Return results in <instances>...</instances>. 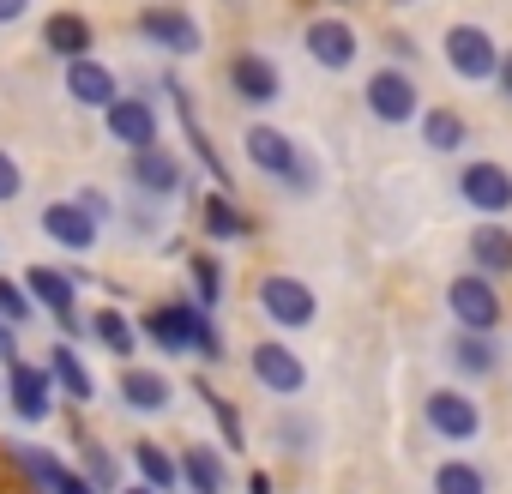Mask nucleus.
<instances>
[{
  "label": "nucleus",
  "mask_w": 512,
  "mask_h": 494,
  "mask_svg": "<svg viewBox=\"0 0 512 494\" xmlns=\"http://www.w3.org/2000/svg\"><path fill=\"white\" fill-rule=\"evenodd\" d=\"M145 332H151V344L157 350H199V356H223V344H217V332H211V320L193 308V302H169V308H151L145 314Z\"/></svg>",
  "instance_id": "nucleus-1"
},
{
  "label": "nucleus",
  "mask_w": 512,
  "mask_h": 494,
  "mask_svg": "<svg viewBox=\"0 0 512 494\" xmlns=\"http://www.w3.org/2000/svg\"><path fill=\"white\" fill-rule=\"evenodd\" d=\"M247 157L260 163L266 175H278V181H290L296 193H314V169H308V157L278 133V127H253L247 133Z\"/></svg>",
  "instance_id": "nucleus-2"
},
{
  "label": "nucleus",
  "mask_w": 512,
  "mask_h": 494,
  "mask_svg": "<svg viewBox=\"0 0 512 494\" xmlns=\"http://www.w3.org/2000/svg\"><path fill=\"white\" fill-rule=\"evenodd\" d=\"M440 49H446L452 73H458V79H476V85L494 79V67H500V49H494V37H488L482 25H452Z\"/></svg>",
  "instance_id": "nucleus-3"
},
{
  "label": "nucleus",
  "mask_w": 512,
  "mask_h": 494,
  "mask_svg": "<svg viewBox=\"0 0 512 494\" xmlns=\"http://www.w3.org/2000/svg\"><path fill=\"white\" fill-rule=\"evenodd\" d=\"M446 302H452V314H458L464 332H494V326H500V296H494V284H488L482 272L458 278V284L446 290Z\"/></svg>",
  "instance_id": "nucleus-4"
},
{
  "label": "nucleus",
  "mask_w": 512,
  "mask_h": 494,
  "mask_svg": "<svg viewBox=\"0 0 512 494\" xmlns=\"http://www.w3.org/2000/svg\"><path fill=\"white\" fill-rule=\"evenodd\" d=\"M458 193L476 205V211H488V217H500V211H512V175L500 169V163H464V175H458Z\"/></svg>",
  "instance_id": "nucleus-5"
},
{
  "label": "nucleus",
  "mask_w": 512,
  "mask_h": 494,
  "mask_svg": "<svg viewBox=\"0 0 512 494\" xmlns=\"http://www.w3.org/2000/svg\"><path fill=\"white\" fill-rule=\"evenodd\" d=\"M139 31H145L157 49H169V55H199V25H193L181 7H145V13H139Z\"/></svg>",
  "instance_id": "nucleus-6"
},
{
  "label": "nucleus",
  "mask_w": 512,
  "mask_h": 494,
  "mask_svg": "<svg viewBox=\"0 0 512 494\" xmlns=\"http://www.w3.org/2000/svg\"><path fill=\"white\" fill-rule=\"evenodd\" d=\"M428 428H434L440 440L464 446V440H476L482 416H476V404H470L464 392H428Z\"/></svg>",
  "instance_id": "nucleus-7"
},
{
  "label": "nucleus",
  "mask_w": 512,
  "mask_h": 494,
  "mask_svg": "<svg viewBox=\"0 0 512 494\" xmlns=\"http://www.w3.org/2000/svg\"><path fill=\"white\" fill-rule=\"evenodd\" d=\"M253 374H260L266 392H284V398L308 386V368H302V356L290 344H253Z\"/></svg>",
  "instance_id": "nucleus-8"
},
{
  "label": "nucleus",
  "mask_w": 512,
  "mask_h": 494,
  "mask_svg": "<svg viewBox=\"0 0 512 494\" xmlns=\"http://www.w3.org/2000/svg\"><path fill=\"white\" fill-rule=\"evenodd\" d=\"M260 308L278 320V326H308L314 320V290L302 278H266L260 284Z\"/></svg>",
  "instance_id": "nucleus-9"
},
{
  "label": "nucleus",
  "mask_w": 512,
  "mask_h": 494,
  "mask_svg": "<svg viewBox=\"0 0 512 494\" xmlns=\"http://www.w3.org/2000/svg\"><path fill=\"white\" fill-rule=\"evenodd\" d=\"M368 109H374L380 121H410V115H416V85H410V73L380 67V73L368 79Z\"/></svg>",
  "instance_id": "nucleus-10"
},
{
  "label": "nucleus",
  "mask_w": 512,
  "mask_h": 494,
  "mask_svg": "<svg viewBox=\"0 0 512 494\" xmlns=\"http://www.w3.org/2000/svg\"><path fill=\"white\" fill-rule=\"evenodd\" d=\"M229 85H235V97L253 103V109L278 103V67H272L266 55H235V61H229Z\"/></svg>",
  "instance_id": "nucleus-11"
},
{
  "label": "nucleus",
  "mask_w": 512,
  "mask_h": 494,
  "mask_svg": "<svg viewBox=\"0 0 512 494\" xmlns=\"http://www.w3.org/2000/svg\"><path fill=\"white\" fill-rule=\"evenodd\" d=\"M43 229L61 241V247H73V254H85V247H97V217L79 205V199H55L49 211H43Z\"/></svg>",
  "instance_id": "nucleus-12"
},
{
  "label": "nucleus",
  "mask_w": 512,
  "mask_h": 494,
  "mask_svg": "<svg viewBox=\"0 0 512 494\" xmlns=\"http://www.w3.org/2000/svg\"><path fill=\"white\" fill-rule=\"evenodd\" d=\"M308 55L326 67V73H344L356 61V31L344 19H314L308 25Z\"/></svg>",
  "instance_id": "nucleus-13"
},
{
  "label": "nucleus",
  "mask_w": 512,
  "mask_h": 494,
  "mask_svg": "<svg viewBox=\"0 0 512 494\" xmlns=\"http://www.w3.org/2000/svg\"><path fill=\"white\" fill-rule=\"evenodd\" d=\"M13 458L25 464V476H31V482H37L43 494H97V488H91V482H85L79 470H67L61 458H49V452H37V446H19Z\"/></svg>",
  "instance_id": "nucleus-14"
},
{
  "label": "nucleus",
  "mask_w": 512,
  "mask_h": 494,
  "mask_svg": "<svg viewBox=\"0 0 512 494\" xmlns=\"http://www.w3.org/2000/svg\"><path fill=\"white\" fill-rule=\"evenodd\" d=\"M67 97L85 103V109H109V103H115V73H109L103 61L79 55V61H67Z\"/></svg>",
  "instance_id": "nucleus-15"
},
{
  "label": "nucleus",
  "mask_w": 512,
  "mask_h": 494,
  "mask_svg": "<svg viewBox=\"0 0 512 494\" xmlns=\"http://www.w3.org/2000/svg\"><path fill=\"white\" fill-rule=\"evenodd\" d=\"M103 115H109V133H115L121 145H133V151L157 145V115H151V103H139V97H115Z\"/></svg>",
  "instance_id": "nucleus-16"
},
{
  "label": "nucleus",
  "mask_w": 512,
  "mask_h": 494,
  "mask_svg": "<svg viewBox=\"0 0 512 494\" xmlns=\"http://www.w3.org/2000/svg\"><path fill=\"white\" fill-rule=\"evenodd\" d=\"M25 290H37V296L49 302V314H55L67 332H79V314H73V278H67V272H55V266H31V272H25Z\"/></svg>",
  "instance_id": "nucleus-17"
},
{
  "label": "nucleus",
  "mask_w": 512,
  "mask_h": 494,
  "mask_svg": "<svg viewBox=\"0 0 512 494\" xmlns=\"http://www.w3.org/2000/svg\"><path fill=\"white\" fill-rule=\"evenodd\" d=\"M133 181L151 193V199H169L175 187H181V163L169 157V151H157V145H145V151H133Z\"/></svg>",
  "instance_id": "nucleus-18"
},
{
  "label": "nucleus",
  "mask_w": 512,
  "mask_h": 494,
  "mask_svg": "<svg viewBox=\"0 0 512 494\" xmlns=\"http://www.w3.org/2000/svg\"><path fill=\"white\" fill-rule=\"evenodd\" d=\"M43 43H49V55L79 61V55H91V25H85L79 13H55V19L43 25Z\"/></svg>",
  "instance_id": "nucleus-19"
},
{
  "label": "nucleus",
  "mask_w": 512,
  "mask_h": 494,
  "mask_svg": "<svg viewBox=\"0 0 512 494\" xmlns=\"http://www.w3.org/2000/svg\"><path fill=\"white\" fill-rule=\"evenodd\" d=\"M175 470L187 476V488H193V494H223V488H229V476H223V458H217L211 446H187V458H181Z\"/></svg>",
  "instance_id": "nucleus-20"
},
{
  "label": "nucleus",
  "mask_w": 512,
  "mask_h": 494,
  "mask_svg": "<svg viewBox=\"0 0 512 494\" xmlns=\"http://www.w3.org/2000/svg\"><path fill=\"white\" fill-rule=\"evenodd\" d=\"M13 410L25 422H43L49 416V374L43 368H13Z\"/></svg>",
  "instance_id": "nucleus-21"
},
{
  "label": "nucleus",
  "mask_w": 512,
  "mask_h": 494,
  "mask_svg": "<svg viewBox=\"0 0 512 494\" xmlns=\"http://www.w3.org/2000/svg\"><path fill=\"white\" fill-rule=\"evenodd\" d=\"M470 254L482 272H512V235L506 229H476L470 235Z\"/></svg>",
  "instance_id": "nucleus-22"
},
{
  "label": "nucleus",
  "mask_w": 512,
  "mask_h": 494,
  "mask_svg": "<svg viewBox=\"0 0 512 494\" xmlns=\"http://www.w3.org/2000/svg\"><path fill=\"white\" fill-rule=\"evenodd\" d=\"M91 332L103 338V350H109V356H133V350H139V332H133V320H127V314H115V308H103V314L91 320Z\"/></svg>",
  "instance_id": "nucleus-23"
},
{
  "label": "nucleus",
  "mask_w": 512,
  "mask_h": 494,
  "mask_svg": "<svg viewBox=\"0 0 512 494\" xmlns=\"http://www.w3.org/2000/svg\"><path fill=\"white\" fill-rule=\"evenodd\" d=\"M452 362H458L464 374H482V380H488L500 356H494V344H488V332H464V338H452Z\"/></svg>",
  "instance_id": "nucleus-24"
},
{
  "label": "nucleus",
  "mask_w": 512,
  "mask_h": 494,
  "mask_svg": "<svg viewBox=\"0 0 512 494\" xmlns=\"http://www.w3.org/2000/svg\"><path fill=\"white\" fill-rule=\"evenodd\" d=\"M49 380H61V392L79 398V404L91 398V374H85V362H79L67 344H55V356H49Z\"/></svg>",
  "instance_id": "nucleus-25"
},
{
  "label": "nucleus",
  "mask_w": 512,
  "mask_h": 494,
  "mask_svg": "<svg viewBox=\"0 0 512 494\" xmlns=\"http://www.w3.org/2000/svg\"><path fill=\"white\" fill-rule=\"evenodd\" d=\"M121 398H127L133 410H163V404H169V380H163V374H139V368H133V374L121 380Z\"/></svg>",
  "instance_id": "nucleus-26"
},
{
  "label": "nucleus",
  "mask_w": 512,
  "mask_h": 494,
  "mask_svg": "<svg viewBox=\"0 0 512 494\" xmlns=\"http://www.w3.org/2000/svg\"><path fill=\"white\" fill-rule=\"evenodd\" d=\"M205 229H211L217 241H235V235H247V217L235 211L229 193H211V199H205Z\"/></svg>",
  "instance_id": "nucleus-27"
},
{
  "label": "nucleus",
  "mask_w": 512,
  "mask_h": 494,
  "mask_svg": "<svg viewBox=\"0 0 512 494\" xmlns=\"http://www.w3.org/2000/svg\"><path fill=\"white\" fill-rule=\"evenodd\" d=\"M133 464H139V476H145L151 488H175V476H181V470H175V458H169L163 446H151V440H139V446H133Z\"/></svg>",
  "instance_id": "nucleus-28"
},
{
  "label": "nucleus",
  "mask_w": 512,
  "mask_h": 494,
  "mask_svg": "<svg viewBox=\"0 0 512 494\" xmlns=\"http://www.w3.org/2000/svg\"><path fill=\"white\" fill-rule=\"evenodd\" d=\"M422 139H428V151H458L464 145V121L452 109H434V115H422Z\"/></svg>",
  "instance_id": "nucleus-29"
},
{
  "label": "nucleus",
  "mask_w": 512,
  "mask_h": 494,
  "mask_svg": "<svg viewBox=\"0 0 512 494\" xmlns=\"http://www.w3.org/2000/svg\"><path fill=\"white\" fill-rule=\"evenodd\" d=\"M434 494H488V482H482V470L476 464H440L434 470Z\"/></svg>",
  "instance_id": "nucleus-30"
},
{
  "label": "nucleus",
  "mask_w": 512,
  "mask_h": 494,
  "mask_svg": "<svg viewBox=\"0 0 512 494\" xmlns=\"http://www.w3.org/2000/svg\"><path fill=\"white\" fill-rule=\"evenodd\" d=\"M0 320H31V302H25V290L13 284V278H0Z\"/></svg>",
  "instance_id": "nucleus-31"
},
{
  "label": "nucleus",
  "mask_w": 512,
  "mask_h": 494,
  "mask_svg": "<svg viewBox=\"0 0 512 494\" xmlns=\"http://www.w3.org/2000/svg\"><path fill=\"white\" fill-rule=\"evenodd\" d=\"M85 464H91V488H115V458L97 440H85Z\"/></svg>",
  "instance_id": "nucleus-32"
},
{
  "label": "nucleus",
  "mask_w": 512,
  "mask_h": 494,
  "mask_svg": "<svg viewBox=\"0 0 512 494\" xmlns=\"http://www.w3.org/2000/svg\"><path fill=\"white\" fill-rule=\"evenodd\" d=\"M193 284H199V308H211V302H217V290H223V278H217V266H211V260H193Z\"/></svg>",
  "instance_id": "nucleus-33"
},
{
  "label": "nucleus",
  "mask_w": 512,
  "mask_h": 494,
  "mask_svg": "<svg viewBox=\"0 0 512 494\" xmlns=\"http://www.w3.org/2000/svg\"><path fill=\"white\" fill-rule=\"evenodd\" d=\"M199 392H205V386H199ZM205 404H211V416L223 422V440H229V446H241V422H235V410H229L217 392H205Z\"/></svg>",
  "instance_id": "nucleus-34"
},
{
  "label": "nucleus",
  "mask_w": 512,
  "mask_h": 494,
  "mask_svg": "<svg viewBox=\"0 0 512 494\" xmlns=\"http://www.w3.org/2000/svg\"><path fill=\"white\" fill-rule=\"evenodd\" d=\"M19 187H25V175H19L13 151H0V205H7V199H19Z\"/></svg>",
  "instance_id": "nucleus-35"
},
{
  "label": "nucleus",
  "mask_w": 512,
  "mask_h": 494,
  "mask_svg": "<svg viewBox=\"0 0 512 494\" xmlns=\"http://www.w3.org/2000/svg\"><path fill=\"white\" fill-rule=\"evenodd\" d=\"M31 13V0H0V25H19Z\"/></svg>",
  "instance_id": "nucleus-36"
},
{
  "label": "nucleus",
  "mask_w": 512,
  "mask_h": 494,
  "mask_svg": "<svg viewBox=\"0 0 512 494\" xmlns=\"http://www.w3.org/2000/svg\"><path fill=\"white\" fill-rule=\"evenodd\" d=\"M79 205H85V211H91V217H103V211H109V199H103V193H97V187H85V193H79Z\"/></svg>",
  "instance_id": "nucleus-37"
},
{
  "label": "nucleus",
  "mask_w": 512,
  "mask_h": 494,
  "mask_svg": "<svg viewBox=\"0 0 512 494\" xmlns=\"http://www.w3.org/2000/svg\"><path fill=\"white\" fill-rule=\"evenodd\" d=\"M494 73H500V91H506V103H512V55H500V67H494Z\"/></svg>",
  "instance_id": "nucleus-38"
},
{
  "label": "nucleus",
  "mask_w": 512,
  "mask_h": 494,
  "mask_svg": "<svg viewBox=\"0 0 512 494\" xmlns=\"http://www.w3.org/2000/svg\"><path fill=\"white\" fill-rule=\"evenodd\" d=\"M0 350H13V326L7 320H0Z\"/></svg>",
  "instance_id": "nucleus-39"
},
{
  "label": "nucleus",
  "mask_w": 512,
  "mask_h": 494,
  "mask_svg": "<svg viewBox=\"0 0 512 494\" xmlns=\"http://www.w3.org/2000/svg\"><path fill=\"white\" fill-rule=\"evenodd\" d=\"M127 494H151V488H127Z\"/></svg>",
  "instance_id": "nucleus-40"
},
{
  "label": "nucleus",
  "mask_w": 512,
  "mask_h": 494,
  "mask_svg": "<svg viewBox=\"0 0 512 494\" xmlns=\"http://www.w3.org/2000/svg\"><path fill=\"white\" fill-rule=\"evenodd\" d=\"M392 7H410V0H392Z\"/></svg>",
  "instance_id": "nucleus-41"
}]
</instances>
